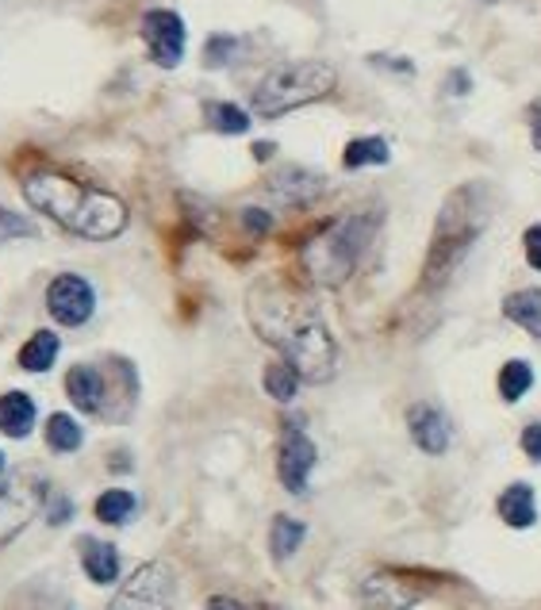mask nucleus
Masks as SVG:
<instances>
[{
	"label": "nucleus",
	"mask_w": 541,
	"mask_h": 610,
	"mask_svg": "<svg viewBox=\"0 0 541 610\" xmlns=\"http://www.w3.org/2000/svg\"><path fill=\"white\" fill-rule=\"evenodd\" d=\"M373 235H377V215L365 212H350L342 220L327 223L319 235L307 238L304 254H299L307 281L319 284V289H342L357 269L361 254L369 250Z\"/></svg>",
	"instance_id": "20e7f679"
},
{
	"label": "nucleus",
	"mask_w": 541,
	"mask_h": 610,
	"mask_svg": "<svg viewBox=\"0 0 541 610\" xmlns=\"http://www.w3.org/2000/svg\"><path fill=\"white\" fill-rule=\"evenodd\" d=\"M58 350H62V345H58L55 330H35L24 342V350H20V368H27V373H47L58 361Z\"/></svg>",
	"instance_id": "6ab92c4d"
},
{
	"label": "nucleus",
	"mask_w": 541,
	"mask_h": 610,
	"mask_svg": "<svg viewBox=\"0 0 541 610\" xmlns=\"http://www.w3.org/2000/svg\"><path fill=\"white\" fill-rule=\"evenodd\" d=\"M204 116H208V124H212V131H220V134H246L250 131V116H246L238 104H208L204 108Z\"/></svg>",
	"instance_id": "a878e982"
},
{
	"label": "nucleus",
	"mask_w": 541,
	"mask_h": 610,
	"mask_svg": "<svg viewBox=\"0 0 541 610\" xmlns=\"http://www.w3.org/2000/svg\"><path fill=\"white\" fill-rule=\"evenodd\" d=\"M431 591V579L411 568H377L361 584V602L369 610H408Z\"/></svg>",
	"instance_id": "6e6552de"
},
{
	"label": "nucleus",
	"mask_w": 541,
	"mask_h": 610,
	"mask_svg": "<svg viewBox=\"0 0 541 610\" xmlns=\"http://www.w3.org/2000/svg\"><path fill=\"white\" fill-rule=\"evenodd\" d=\"M408 431H411V442L431 457L446 454L449 438H454V426H449L446 411H438V407H431V403L408 407Z\"/></svg>",
	"instance_id": "ddd939ff"
},
{
	"label": "nucleus",
	"mask_w": 541,
	"mask_h": 610,
	"mask_svg": "<svg viewBox=\"0 0 541 610\" xmlns=\"http://www.w3.org/2000/svg\"><path fill=\"white\" fill-rule=\"evenodd\" d=\"M43 503H47V480L35 469H16L9 480H0V549L24 533Z\"/></svg>",
	"instance_id": "423d86ee"
},
{
	"label": "nucleus",
	"mask_w": 541,
	"mask_h": 610,
	"mask_svg": "<svg viewBox=\"0 0 541 610\" xmlns=\"http://www.w3.org/2000/svg\"><path fill=\"white\" fill-rule=\"evenodd\" d=\"M530 384H533V368H530V361H507V365L499 368V396L507 399V403H518V399L530 391Z\"/></svg>",
	"instance_id": "b1692460"
},
{
	"label": "nucleus",
	"mask_w": 541,
	"mask_h": 610,
	"mask_svg": "<svg viewBox=\"0 0 541 610\" xmlns=\"http://www.w3.org/2000/svg\"><path fill=\"white\" fill-rule=\"evenodd\" d=\"M208 610H281V607L250 602V599H231V595H212V599H208Z\"/></svg>",
	"instance_id": "c85d7f7f"
},
{
	"label": "nucleus",
	"mask_w": 541,
	"mask_h": 610,
	"mask_svg": "<svg viewBox=\"0 0 541 610\" xmlns=\"http://www.w3.org/2000/svg\"><path fill=\"white\" fill-rule=\"evenodd\" d=\"M81 442H85V434H81V426L73 423V415H50L47 419V446L55 449V454H78Z\"/></svg>",
	"instance_id": "5701e85b"
},
{
	"label": "nucleus",
	"mask_w": 541,
	"mask_h": 610,
	"mask_svg": "<svg viewBox=\"0 0 541 610\" xmlns=\"http://www.w3.org/2000/svg\"><path fill=\"white\" fill-rule=\"evenodd\" d=\"M273 154V146H269V142H261V146H254V157H269Z\"/></svg>",
	"instance_id": "f704fd0d"
},
{
	"label": "nucleus",
	"mask_w": 541,
	"mask_h": 610,
	"mask_svg": "<svg viewBox=\"0 0 541 610\" xmlns=\"http://www.w3.org/2000/svg\"><path fill=\"white\" fill-rule=\"evenodd\" d=\"M269 192L284 203H307L322 192V177L319 173H307V169H296V165H292V169H281L273 180H269Z\"/></svg>",
	"instance_id": "2eb2a0df"
},
{
	"label": "nucleus",
	"mask_w": 541,
	"mask_h": 610,
	"mask_svg": "<svg viewBox=\"0 0 541 610\" xmlns=\"http://www.w3.org/2000/svg\"><path fill=\"white\" fill-rule=\"evenodd\" d=\"M499 518L515 530H526V526L538 523V503H533V488L530 484H510L507 492L499 495Z\"/></svg>",
	"instance_id": "a211bd4d"
},
{
	"label": "nucleus",
	"mask_w": 541,
	"mask_h": 610,
	"mask_svg": "<svg viewBox=\"0 0 541 610\" xmlns=\"http://www.w3.org/2000/svg\"><path fill=\"white\" fill-rule=\"evenodd\" d=\"M261 380H266V391L277 399V403H292L296 391H299V384H304V376H299L289 361H269Z\"/></svg>",
	"instance_id": "412c9836"
},
{
	"label": "nucleus",
	"mask_w": 541,
	"mask_h": 610,
	"mask_svg": "<svg viewBox=\"0 0 541 610\" xmlns=\"http://www.w3.org/2000/svg\"><path fill=\"white\" fill-rule=\"evenodd\" d=\"M522 250H526V261L541 273V223H533V227L522 235Z\"/></svg>",
	"instance_id": "c756f323"
},
{
	"label": "nucleus",
	"mask_w": 541,
	"mask_h": 610,
	"mask_svg": "<svg viewBox=\"0 0 541 610\" xmlns=\"http://www.w3.org/2000/svg\"><path fill=\"white\" fill-rule=\"evenodd\" d=\"M47 312L62 327H85L96 312V292L85 277L78 273H58L47 289Z\"/></svg>",
	"instance_id": "1a4fd4ad"
},
{
	"label": "nucleus",
	"mask_w": 541,
	"mask_h": 610,
	"mask_svg": "<svg viewBox=\"0 0 541 610\" xmlns=\"http://www.w3.org/2000/svg\"><path fill=\"white\" fill-rule=\"evenodd\" d=\"M0 480H4V454H0Z\"/></svg>",
	"instance_id": "c9c22d12"
},
{
	"label": "nucleus",
	"mask_w": 541,
	"mask_h": 610,
	"mask_svg": "<svg viewBox=\"0 0 541 610\" xmlns=\"http://www.w3.org/2000/svg\"><path fill=\"white\" fill-rule=\"evenodd\" d=\"M254 335L281 353L307 384H327L338 373V342L307 292L281 277H266L246 296Z\"/></svg>",
	"instance_id": "f257e3e1"
},
{
	"label": "nucleus",
	"mask_w": 541,
	"mask_h": 610,
	"mask_svg": "<svg viewBox=\"0 0 541 610\" xmlns=\"http://www.w3.org/2000/svg\"><path fill=\"white\" fill-rule=\"evenodd\" d=\"M139 32H142V43H146L150 58H154V66H162V70L180 66V58H185V20H180L177 12H169V9L146 12Z\"/></svg>",
	"instance_id": "9d476101"
},
{
	"label": "nucleus",
	"mask_w": 541,
	"mask_h": 610,
	"mask_svg": "<svg viewBox=\"0 0 541 610\" xmlns=\"http://www.w3.org/2000/svg\"><path fill=\"white\" fill-rule=\"evenodd\" d=\"M530 139H533V146L541 150V101L530 108Z\"/></svg>",
	"instance_id": "473e14b6"
},
{
	"label": "nucleus",
	"mask_w": 541,
	"mask_h": 610,
	"mask_svg": "<svg viewBox=\"0 0 541 610\" xmlns=\"http://www.w3.org/2000/svg\"><path fill=\"white\" fill-rule=\"evenodd\" d=\"M81 568L93 584H116L119 579V549L111 541L81 538Z\"/></svg>",
	"instance_id": "4468645a"
},
{
	"label": "nucleus",
	"mask_w": 541,
	"mask_h": 610,
	"mask_svg": "<svg viewBox=\"0 0 541 610\" xmlns=\"http://www.w3.org/2000/svg\"><path fill=\"white\" fill-rule=\"evenodd\" d=\"M108 368H111V361L108 365L81 361V365H73L70 373H66V396L73 399L78 411H85V415H104V411H108V391H111Z\"/></svg>",
	"instance_id": "f8f14e48"
},
{
	"label": "nucleus",
	"mask_w": 541,
	"mask_h": 610,
	"mask_svg": "<svg viewBox=\"0 0 541 610\" xmlns=\"http://www.w3.org/2000/svg\"><path fill=\"white\" fill-rule=\"evenodd\" d=\"M503 315H507L515 327H522L526 335L541 342V289L510 292V296L503 300Z\"/></svg>",
	"instance_id": "f3484780"
},
{
	"label": "nucleus",
	"mask_w": 541,
	"mask_h": 610,
	"mask_svg": "<svg viewBox=\"0 0 541 610\" xmlns=\"http://www.w3.org/2000/svg\"><path fill=\"white\" fill-rule=\"evenodd\" d=\"M235 47H238V39H231V35H215V39H208V50H204L208 66H223V62H231V55H235Z\"/></svg>",
	"instance_id": "cd10ccee"
},
{
	"label": "nucleus",
	"mask_w": 541,
	"mask_h": 610,
	"mask_svg": "<svg viewBox=\"0 0 541 610\" xmlns=\"http://www.w3.org/2000/svg\"><path fill=\"white\" fill-rule=\"evenodd\" d=\"M484 223H487L484 188L464 185V188H457V192H449V200L442 203V212H438V223H434L431 250H426L423 289H442V284L457 273V266H461L464 254L472 250V243L480 238Z\"/></svg>",
	"instance_id": "7ed1b4c3"
},
{
	"label": "nucleus",
	"mask_w": 541,
	"mask_h": 610,
	"mask_svg": "<svg viewBox=\"0 0 541 610\" xmlns=\"http://www.w3.org/2000/svg\"><path fill=\"white\" fill-rule=\"evenodd\" d=\"M24 200L35 212L55 220L62 231L89 243H108L127 231V203L116 192H104L96 185H85L78 177H66L58 169H35L24 177Z\"/></svg>",
	"instance_id": "f03ea898"
},
{
	"label": "nucleus",
	"mask_w": 541,
	"mask_h": 610,
	"mask_svg": "<svg viewBox=\"0 0 541 610\" xmlns=\"http://www.w3.org/2000/svg\"><path fill=\"white\" fill-rule=\"evenodd\" d=\"M522 454L530 457V461H541V423H530L522 431Z\"/></svg>",
	"instance_id": "7c9ffc66"
},
{
	"label": "nucleus",
	"mask_w": 541,
	"mask_h": 610,
	"mask_svg": "<svg viewBox=\"0 0 541 610\" xmlns=\"http://www.w3.org/2000/svg\"><path fill=\"white\" fill-rule=\"evenodd\" d=\"M131 515H134V495L124 492V488H111V492H104L96 500V518L104 526H124Z\"/></svg>",
	"instance_id": "393cba45"
},
{
	"label": "nucleus",
	"mask_w": 541,
	"mask_h": 610,
	"mask_svg": "<svg viewBox=\"0 0 541 610\" xmlns=\"http://www.w3.org/2000/svg\"><path fill=\"white\" fill-rule=\"evenodd\" d=\"M70 511H73V507H70L66 500H55V511H50V523H55V526L66 523V518H70Z\"/></svg>",
	"instance_id": "72a5a7b5"
},
{
	"label": "nucleus",
	"mask_w": 541,
	"mask_h": 610,
	"mask_svg": "<svg viewBox=\"0 0 541 610\" xmlns=\"http://www.w3.org/2000/svg\"><path fill=\"white\" fill-rule=\"evenodd\" d=\"M388 142L380 134H369V139H353L342 154L345 169H365V165H385L388 162Z\"/></svg>",
	"instance_id": "4be33fe9"
},
{
	"label": "nucleus",
	"mask_w": 541,
	"mask_h": 610,
	"mask_svg": "<svg viewBox=\"0 0 541 610\" xmlns=\"http://www.w3.org/2000/svg\"><path fill=\"white\" fill-rule=\"evenodd\" d=\"M35 431V403L27 391H4L0 396V434L27 438Z\"/></svg>",
	"instance_id": "dca6fc26"
},
{
	"label": "nucleus",
	"mask_w": 541,
	"mask_h": 610,
	"mask_svg": "<svg viewBox=\"0 0 541 610\" xmlns=\"http://www.w3.org/2000/svg\"><path fill=\"white\" fill-rule=\"evenodd\" d=\"M108 610H173V572L162 561H146L119 584Z\"/></svg>",
	"instance_id": "0eeeda50"
},
{
	"label": "nucleus",
	"mask_w": 541,
	"mask_h": 610,
	"mask_svg": "<svg viewBox=\"0 0 541 610\" xmlns=\"http://www.w3.org/2000/svg\"><path fill=\"white\" fill-rule=\"evenodd\" d=\"M243 223L254 231V235H266V231L273 227V220H269L266 212H258V208H246V212H243Z\"/></svg>",
	"instance_id": "2f4dec72"
},
{
	"label": "nucleus",
	"mask_w": 541,
	"mask_h": 610,
	"mask_svg": "<svg viewBox=\"0 0 541 610\" xmlns=\"http://www.w3.org/2000/svg\"><path fill=\"white\" fill-rule=\"evenodd\" d=\"M304 538H307V526L299 523V518L277 515L273 530H269V549H273L277 561H289V556L296 553L299 546H304Z\"/></svg>",
	"instance_id": "aec40b11"
},
{
	"label": "nucleus",
	"mask_w": 541,
	"mask_h": 610,
	"mask_svg": "<svg viewBox=\"0 0 541 610\" xmlns=\"http://www.w3.org/2000/svg\"><path fill=\"white\" fill-rule=\"evenodd\" d=\"M315 442L304 434L299 423H284L281 434V449H277V472H281V484L289 488L292 495L307 492V477L315 469Z\"/></svg>",
	"instance_id": "9b49d317"
},
{
	"label": "nucleus",
	"mask_w": 541,
	"mask_h": 610,
	"mask_svg": "<svg viewBox=\"0 0 541 610\" xmlns=\"http://www.w3.org/2000/svg\"><path fill=\"white\" fill-rule=\"evenodd\" d=\"M32 235H35V227L24 220V215L0 208V243H12V238H32Z\"/></svg>",
	"instance_id": "bb28decb"
},
{
	"label": "nucleus",
	"mask_w": 541,
	"mask_h": 610,
	"mask_svg": "<svg viewBox=\"0 0 541 610\" xmlns=\"http://www.w3.org/2000/svg\"><path fill=\"white\" fill-rule=\"evenodd\" d=\"M338 85L334 66L319 58H299V62H281L258 81L254 89V112L261 119H281L296 108H307L315 101H327Z\"/></svg>",
	"instance_id": "39448f33"
}]
</instances>
